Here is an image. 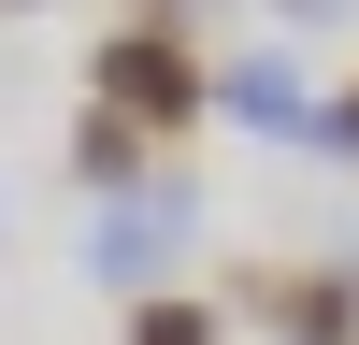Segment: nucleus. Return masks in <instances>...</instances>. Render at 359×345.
<instances>
[{"label": "nucleus", "mask_w": 359, "mask_h": 345, "mask_svg": "<svg viewBox=\"0 0 359 345\" xmlns=\"http://www.w3.org/2000/svg\"><path fill=\"white\" fill-rule=\"evenodd\" d=\"M201 72H216V58L172 15H144V29H115V43L86 58V101H115L130 130H201Z\"/></svg>", "instance_id": "f257e3e1"}, {"label": "nucleus", "mask_w": 359, "mask_h": 345, "mask_svg": "<svg viewBox=\"0 0 359 345\" xmlns=\"http://www.w3.org/2000/svg\"><path fill=\"white\" fill-rule=\"evenodd\" d=\"M302 130H316V144H331V158H359V86H345V101H331V115H302Z\"/></svg>", "instance_id": "423d86ee"}, {"label": "nucleus", "mask_w": 359, "mask_h": 345, "mask_svg": "<svg viewBox=\"0 0 359 345\" xmlns=\"http://www.w3.org/2000/svg\"><path fill=\"white\" fill-rule=\"evenodd\" d=\"M201 115H230V130H302V72H287V58H230V72H201Z\"/></svg>", "instance_id": "f03ea898"}, {"label": "nucleus", "mask_w": 359, "mask_h": 345, "mask_svg": "<svg viewBox=\"0 0 359 345\" xmlns=\"http://www.w3.org/2000/svg\"><path fill=\"white\" fill-rule=\"evenodd\" d=\"M345 345H359V331H345Z\"/></svg>", "instance_id": "0eeeda50"}, {"label": "nucleus", "mask_w": 359, "mask_h": 345, "mask_svg": "<svg viewBox=\"0 0 359 345\" xmlns=\"http://www.w3.org/2000/svg\"><path fill=\"white\" fill-rule=\"evenodd\" d=\"M130 345H230V316H216V302H172V288H158V302L130 316Z\"/></svg>", "instance_id": "39448f33"}, {"label": "nucleus", "mask_w": 359, "mask_h": 345, "mask_svg": "<svg viewBox=\"0 0 359 345\" xmlns=\"http://www.w3.org/2000/svg\"><path fill=\"white\" fill-rule=\"evenodd\" d=\"M172 230H187V201H158V216H115V230H86V273H101V288H158Z\"/></svg>", "instance_id": "7ed1b4c3"}, {"label": "nucleus", "mask_w": 359, "mask_h": 345, "mask_svg": "<svg viewBox=\"0 0 359 345\" xmlns=\"http://www.w3.org/2000/svg\"><path fill=\"white\" fill-rule=\"evenodd\" d=\"M72 172H86V187H130V172H144V130H130L115 101H86V115H72Z\"/></svg>", "instance_id": "20e7f679"}]
</instances>
